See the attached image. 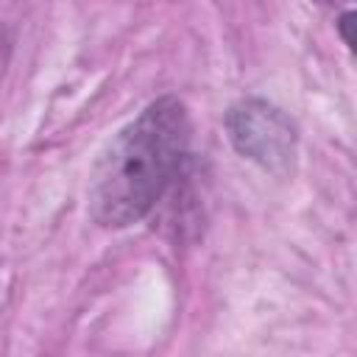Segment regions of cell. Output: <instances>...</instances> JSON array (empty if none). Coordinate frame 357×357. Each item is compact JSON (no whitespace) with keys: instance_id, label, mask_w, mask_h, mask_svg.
Listing matches in <instances>:
<instances>
[{"instance_id":"obj_1","label":"cell","mask_w":357,"mask_h":357,"mask_svg":"<svg viewBox=\"0 0 357 357\" xmlns=\"http://www.w3.org/2000/svg\"><path fill=\"white\" fill-rule=\"evenodd\" d=\"M190 142L181 100L159 98L103 151L89 181V212L100 226L142 220L173 181Z\"/></svg>"},{"instance_id":"obj_2","label":"cell","mask_w":357,"mask_h":357,"mask_svg":"<svg viewBox=\"0 0 357 357\" xmlns=\"http://www.w3.org/2000/svg\"><path fill=\"white\" fill-rule=\"evenodd\" d=\"M226 128L231 145L268 170H284L296 153L293 123L265 100H243L229 109Z\"/></svg>"},{"instance_id":"obj_3","label":"cell","mask_w":357,"mask_h":357,"mask_svg":"<svg viewBox=\"0 0 357 357\" xmlns=\"http://www.w3.org/2000/svg\"><path fill=\"white\" fill-rule=\"evenodd\" d=\"M337 31H340L343 42L349 45V50L357 56V11H343L337 20Z\"/></svg>"}]
</instances>
